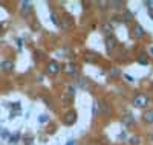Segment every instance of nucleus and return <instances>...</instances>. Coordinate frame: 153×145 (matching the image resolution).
<instances>
[{"mask_svg":"<svg viewBox=\"0 0 153 145\" xmlns=\"http://www.w3.org/2000/svg\"><path fill=\"white\" fill-rule=\"evenodd\" d=\"M150 142H152V144H153V135H152V136H150Z\"/></svg>","mask_w":153,"mask_h":145,"instance_id":"5701e85b","label":"nucleus"},{"mask_svg":"<svg viewBox=\"0 0 153 145\" xmlns=\"http://www.w3.org/2000/svg\"><path fill=\"white\" fill-rule=\"evenodd\" d=\"M98 104H100V105H98V107H100V110L103 112L104 115H110L112 109H110V105H109V104H107L106 101H103V99H100V101H98Z\"/></svg>","mask_w":153,"mask_h":145,"instance_id":"39448f33","label":"nucleus"},{"mask_svg":"<svg viewBox=\"0 0 153 145\" xmlns=\"http://www.w3.org/2000/svg\"><path fill=\"white\" fill-rule=\"evenodd\" d=\"M46 119H48V118H46L45 115H42V116H40V122H45Z\"/></svg>","mask_w":153,"mask_h":145,"instance_id":"aec40b11","label":"nucleus"},{"mask_svg":"<svg viewBox=\"0 0 153 145\" xmlns=\"http://www.w3.org/2000/svg\"><path fill=\"white\" fill-rule=\"evenodd\" d=\"M149 16H150V17L153 18V12H150V11H149Z\"/></svg>","mask_w":153,"mask_h":145,"instance_id":"4be33fe9","label":"nucleus"},{"mask_svg":"<svg viewBox=\"0 0 153 145\" xmlns=\"http://www.w3.org/2000/svg\"><path fill=\"white\" fill-rule=\"evenodd\" d=\"M117 75H120V70H118L117 67H113V69H112V72L109 73V76H117Z\"/></svg>","mask_w":153,"mask_h":145,"instance_id":"dca6fc26","label":"nucleus"},{"mask_svg":"<svg viewBox=\"0 0 153 145\" xmlns=\"http://www.w3.org/2000/svg\"><path fill=\"white\" fill-rule=\"evenodd\" d=\"M138 63H139V64H144V66H147V64H149V60H146V58H144V55L141 54V55L138 57Z\"/></svg>","mask_w":153,"mask_h":145,"instance_id":"4468645a","label":"nucleus"},{"mask_svg":"<svg viewBox=\"0 0 153 145\" xmlns=\"http://www.w3.org/2000/svg\"><path fill=\"white\" fill-rule=\"evenodd\" d=\"M143 119H144V122H147V124H153V110H152V109H149V110L144 112Z\"/></svg>","mask_w":153,"mask_h":145,"instance_id":"0eeeda50","label":"nucleus"},{"mask_svg":"<svg viewBox=\"0 0 153 145\" xmlns=\"http://www.w3.org/2000/svg\"><path fill=\"white\" fill-rule=\"evenodd\" d=\"M51 18H52V23H54V24H58V20H57L55 14H51Z\"/></svg>","mask_w":153,"mask_h":145,"instance_id":"a211bd4d","label":"nucleus"},{"mask_svg":"<svg viewBox=\"0 0 153 145\" xmlns=\"http://www.w3.org/2000/svg\"><path fill=\"white\" fill-rule=\"evenodd\" d=\"M66 145H75V142H74V141H68V144H66Z\"/></svg>","mask_w":153,"mask_h":145,"instance_id":"412c9836","label":"nucleus"},{"mask_svg":"<svg viewBox=\"0 0 153 145\" xmlns=\"http://www.w3.org/2000/svg\"><path fill=\"white\" fill-rule=\"evenodd\" d=\"M130 122H133V119H132L130 115H127V116L124 118V124H130Z\"/></svg>","mask_w":153,"mask_h":145,"instance_id":"f3484780","label":"nucleus"},{"mask_svg":"<svg viewBox=\"0 0 153 145\" xmlns=\"http://www.w3.org/2000/svg\"><path fill=\"white\" fill-rule=\"evenodd\" d=\"M60 69H61V66H60L58 63H55V61H51V63L46 66V72H48V73H51V75L58 73V72H60Z\"/></svg>","mask_w":153,"mask_h":145,"instance_id":"7ed1b4c3","label":"nucleus"},{"mask_svg":"<svg viewBox=\"0 0 153 145\" xmlns=\"http://www.w3.org/2000/svg\"><path fill=\"white\" fill-rule=\"evenodd\" d=\"M75 70H76L75 64H66V67H65V72H66L68 75H72V73H75Z\"/></svg>","mask_w":153,"mask_h":145,"instance_id":"1a4fd4ad","label":"nucleus"},{"mask_svg":"<svg viewBox=\"0 0 153 145\" xmlns=\"http://www.w3.org/2000/svg\"><path fill=\"white\" fill-rule=\"evenodd\" d=\"M2 69H3L5 72H12V70H14V63H12L11 60L3 61V63H2Z\"/></svg>","mask_w":153,"mask_h":145,"instance_id":"6e6552de","label":"nucleus"},{"mask_svg":"<svg viewBox=\"0 0 153 145\" xmlns=\"http://www.w3.org/2000/svg\"><path fill=\"white\" fill-rule=\"evenodd\" d=\"M22 12H23V14H28V12L31 11V3L29 2H22Z\"/></svg>","mask_w":153,"mask_h":145,"instance_id":"9b49d317","label":"nucleus"},{"mask_svg":"<svg viewBox=\"0 0 153 145\" xmlns=\"http://www.w3.org/2000/svg\"><path fill=\"white\" fill-rule=\"evenodd\" d=\"M138 141H139L138 138H132V139H130V144H132V145H136V144H138Z\"/></svg>","mask_w":153,"mask_h":145,"instance_id":"6ab92c4d","label":"nucleus"},{"mask_svg":"<svg viewBox=\"0 0 153 145\" xmlns=\"http://www.w3.org/2000/svg\"><path fill=\"white\" fill-rule=\"evenodd\" d=\"M101 29H103V32H106L109 35V34H112V24L110 23H104L103 26H101Z\"/></svg>","mask_w":153,"mask_h":145,"instance_id":"f8f14e48","label":"nucleus"},{"mask_svg":"<svg viewBox=\"0 0 153 145\" xmlns=\"http://www.w3.org/2000/svg\"><path fill=\"white\" fill-rule=\"evenodd\" d=\"M66 95H68V96H74V95H75V86H69V87H68Z\"/></svg>","mask_w":153,"mask_h":145,"instance_id":"ddd939ff","label":"nucleus"},{"mask_svg":"<svg viewBox=\"0 0 153 145\" xmlns=\"http://www.w3.org/2000/svg\"><path fill=\"white\" fill-rule=\"evenodd\" d=\"M147 104H149V98L144 93H138L133 98V105L136 109H144V107H147Z\"/></svg>","mask_w":153,"mask_h":145,"instance_id":"f257e3e1","label":"nucleus"},{"mask_svg":"<svg viewBox=\"0 0 153 145\" xmlns=\"http://www.w3.org/2000/svg\"><path fill=\"white\" fill-rule=\"evenodd\" d=\"M126 23H129L130 20H133V16H132V12L129 9H124V18H123Z\"/></svg>","mask_w":153,"mask_h":145,"instance_id":"9d476101","label":"nucleus"},{"mask_svg":"<svg viewBox=\"0 0 153 145\" xmlns=\"http://www.w3.org/2000/svg\"><path fill=\"white\" fill-rule=\"evenodd\" d=\"M144 5L149 8L150 12H153V0H147V2H144Z\"/></svg>","mask_w":153,"mask_h":145,"instance_id":"2eb2a0df","label":"nucleus"},{"mask_svg":"<svg viewBox=\"0 0 153 145\" xmlns=\"http://www.w3.org/2000/svg\"><path fill=\"white\" fill-rule=\"evenodd\" d=\"M63 122H65L66 125H72L76 122V113L74 110H69L65 116H63Z\"/></svg>","mask_w":153,"mask_h":145,"instance_id":"f03ea898","label":"nucleus"},{"mask_svg":"<svg viewBox=\"0 0 153 145\" xmlns=\"http://www.w3.org/2000/svg\"><path fill=\"white\" fill-rule=\"evenodd\" d=\"M133 37L135 38H141V37H144L146 35V31H144V28L139 23H135V26H133Z\"/></svg>","mask_w":153,"mask_h":145,"instance_id":"20e7f679","label":"nucleus"},{"mask_svg":"<svg viewBox=\"0 0 153 145\" xmlns=\"http://www.w3.org/2000/svg\"><path fill=\"white\" fill-rule=\"evenodd\" d=\"M106 47H107V50H113L115 47H117V40H115L113 35L106 38Z\"/></svg>","mask_w":153,"mask_h":145,"instance_id":"423d86ee","label":"nucleus"}]
</instances>
